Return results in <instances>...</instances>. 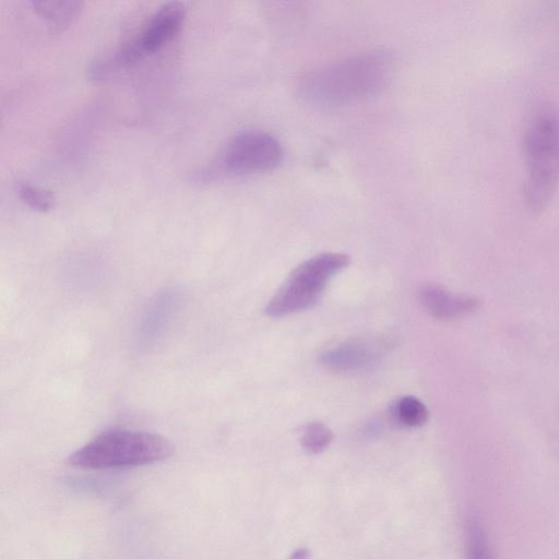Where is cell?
<instances>
[{"label":"cell","instance_id":"cell-6","mask_svg":"<svg viewBox=\"0 0 559 559\" xmlns=\"http://www.w3.org/2000/svg\"><path fill=\"white\" fill-rule=\"evenodd\" d=\"M283 159L280 142L261 130L236 133L225 145L219 156L207 167L195 174L199 181H209L221 174L246 175L269 171Z\"/></svg>","mask_w":559,"mask_h":559},{"label":"cell","instance_id":"cell-14","mask_svg":"<svg viewBox=\"0 0 559 559\" xmlns=\"http://www.w3.org/2000/svg\"><path fill=\"white\" fill-rule=\"evenodd\" d=\"M290 559H308V551L305 549H299L293 554Z\"/></svg>","mask_w":559,"mask_h":559},{"label":"cell","instance_id":"cell-13","mask_svg":"<svg viewBox=\"0 0 559 559\" xmlns=\"http://www.w3.org/2000/svg\"><path fill=\"white\" fill-rule=\"evenodd\" d=\"M467 558L493 559L485 532L475 520H471L467 524Z\"/></svg>","mask_w":559,"mask_h":559},{"label":"cell","instance_id":"cell-4","mask_svg":"<svg viewBox=\"0 0 559 559\" xmlns=\"http://www.w3.org/2000/svg\"><path fill=\"white\" fill-rule=\"evenodd\" d=\"M186 9L179 2H169L158 8L131 39L94 59L87 76L100 81L154 53L169 43L180 31Z\"/></svg>","mask_w":559,"mask_h":559},{"label":"cell","instance_id":"cell-5","mask_svg":"<svg viewBox=\"0 0 559 559\" xmlns=\"http://www.w3.org/2000/svg\"><path fill=\"white\" fill-rule=\"evenodd\" d=\"M348 263L347 254L336 252H325L306 260L274 294L265 307V313L278 318L310 308L319 300L330 278Z\"/></svg>","mask_w":559,"mask_h":559},{"label":"cell","instance_id":"cell-1","mask_svg":"<svg viewBox=\"0 0 559 559\" xmlns=\"http://www.w3.org/2000/svg\"><path fill=\"white\" fill-rule=\"evenodd\" d=\"M394 64L386 50L359 52L307 73L299 95L321 109L344 107L378 94L392 76Z\"/></svg>","mask_w":559,"mask_h":559},{"label":"cell","instance_id":"cell-2","mask_svg":"<svg viewBox=\"0 0 559 559\" xmlns=\"http://www.w3.org/2000/svg\"><path fill=\"white\" fill-rule=\"evenodd\" d=\"M174 452V443L160 435L111 429L71 453L67 463L84 469H120L160 462Z\"/></svg>","mask_w":559,"mask_h":559},{"label":"cell","instance_id":"cell-12","mask_svg":"<svg viewBox=\"0 0 559 559\" xmlns=\"http://www.w3.org/2000/svg\"><path fill=\"white\" fill-rule=\"evenodd\" d=\"M332 439L333 433L325 425L310 423L304 429L301 443L307 451L318 454L329 447Z\"/></svg>","mask_w":559,"mask_h":559},{"label":"cell","instance_id":"cell-11","mask_svg":"<svg viewBox=\"0 0 559 559\" xmlns=\"http://www.w3.org/2000/svg\"><path fill=\"white\" fill-rule=\"evenodd\" d=\"M16 190L20 199L33 210L47 212L51 210L56 203V198L52 192L28 182H20Z\"/></svg>","mask_w":559,"mask_h":559},{"label":"cell","instance_id":"cell-7","mask_svg":"<svg viewBox=\"0 0 559 559\" xmlns=\"http://www.w3.org/2000/svg\"><path fill=\"white\" fill-rule=\"evenodd\" d=\"M383 348L378 341L355 338L325 350L320 358L322 365L337 371H353L374 362Z\"/></svg>","mask_w":559,"mask_h":559},{"label":"cell","instance_id":"cell-9","mask_svg":"<svg viewBox=\"0 0 559 559\" xmlns=\"http://www.w3.org/2000/svg\"><path fill=\"white\" fill-rule=\"evenodd\" d=\"M34 11L57 27L68 25L81 11L80 1H32Z\"/></svg>","mask_w":559,"mask_h":559},{"label":"cell","instance_id":"cell-8","mask_svg":"<svg viewBox=\"0 0 559 559\" xmlns=\"http://www.w3.org/2000/svg\"><path fill=\"white\" fill-rule=\"evenodd\" d=\"M418 294L423 307L438 319L464 317L479 307V300L474 297L454 295L435 285L423 286Z\"/></svg>","mask_w":559,"mask_h":559},{"label":"cell","instance_id":"cell-3","mask_svg":"<svg viewBox=\"0 0 559 559\" xmlns=\"http://www.w3.org/2000/svg\"><path fill=\"white\" fill-rule=\"evenodd\" d=\"M525 202L530 210H543L559 181V112L544 106L528 119L523 138Z\"/></svg>","mask_w":559,"mask_h":559},{"label":"cell","instance_id":"cell-10","mask_svg":"<svg viewBox=\"0 0 559 559\" xmlns=\"http://www.w3.org/2000/svg\"><path fill=\"white\" fill-rule=\"evenodd\" d=\"M392 415L395 421L402 426L420 427L428 420L429 413L418 399L403 396L395 402Z\"/></svg>","mask_w":559,"mask_h":559}]
</instances>
